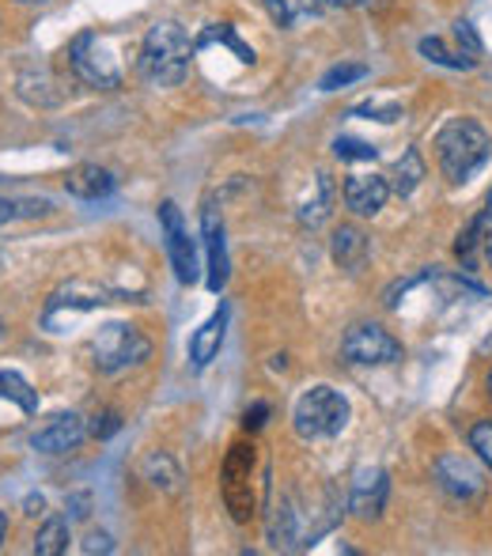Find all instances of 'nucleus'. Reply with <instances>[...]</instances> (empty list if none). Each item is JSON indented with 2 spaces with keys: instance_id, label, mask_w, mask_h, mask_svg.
Returning <instances> with one entry per match:
<instances>
[{
  "instance_id": "f257e3e1",
  "label": "nucleus",
  "mask_w": 492,
  "mask_h": 556,
  "mask_svg": "<svg viewBox=\"0 0 492 556\" xmlns=\"http://www.w3.org/2000/svg\"><path fill=\"white\" fill-rule=\"evenodd\" d=\"M492 155V137L481 122L474 117H451L440 132H436V160L447 182H470L485 160Z\"/></svg>"
},
{
  "instance_id": "f03ea898",
  "label": "nucleus",
  "mask_w": 492,
  "mask_h": 556,
  "mask_svg": "<svg viewBox=\"0 0 492 556\" xmlns=\"http://www.w3.org/2000/svg\"><path fill=\"white\" fill-rule=\"evenodd\" d=\"M193 50H198V46L190 42V35H186L175 20H163L144 35L137 68L155 88H175V84H182L186 73H190Z\"/></svg>"
},
{
  "instance_id": "7ed1b4c3",
  "label": "nucleus",
  "mask_w": 492,
  "mask_h": 556,
  "mask_svg": "<svg viewBox=\"0 0 492 556\" xmlns=\"http://www.w3.org/2000/svg\"><path fill=\"white\" fill-rule=\"evenodd\" d=\"M292 425L300 440H333L349 425V402L333 387H311L300 394L292 409Z\"/></svg>"
},
{
  "instance_id": "20e7f679",
  "label": "nucleus",
  "mask_w": 492,
  "mask_h": 556,
  "mask_svg": "<svg viewBox=\"0 0 492 556\" xmlns=\"http://www.w3.org/2000/svg\"><path fill=\"white\" fill-rule=\"evenodd\" d=\"M148 352H152L148 337L129 323H106L91 341V356H96V367L103 375H118L125 367L144 364Z\"/></svg>"
},
{
  "instance_id": "39448f33",
  "label": "nucleus",
  "mask_w": 492,
  "mask_h": 556,
  "mask_svg": "<svg viewBox=\"0 0 492 556\" xmlns=\"http://www.w3.org/2000/svg\"><path fill=\"white\" fill-rule=\"evenodd\" d=\"M68 61H73L76 76H80L84 84H91V88L111 91L122 84V65L111 50V38L96 35V30H84V35L73 38V46H68Z\"/></svg>"
},
{
  "instance_id": "423d86ee",
  "label": "nucleus",
  "mask_w": 492,
  "mask_h": 556,
  "mask_svg": "<svg viewBox=\"0 0 492 556\" xmlns=\"http://www.w3.org/2000/svg\"><path fill=\"white\" fill-rule=\"evenodd\" d=\"M254 443H236L228 451V462H224V504H228L231 519L243 527V522L254 519Z\"/></svg>"
},
{
  "instance_id": "0eeeda50",
  "label": "nucleus",
  "mask_w": 492,
  "mask_h": 556,
  "mask_svg": "<svg viewBox=\"0 0 492 556\" xmlns=\"http://www.w3.org/2000/svg\"><path fill=\"white\" fill-rule=\"evenodd\" d=\"M341 356H345L349 364H361V367L398 364V359H402V344L382 330V326L361 323L345 333V341H341Z\"/></svg>"
},
{
  "instance_id": "6e6552de",
  "label": "nucleus",
  "mask_w": 492,
  "mask_h": 556,
  "mask_svg": "<svg viewBox=\"0 0 492 556\" xmlns=\"http://www.w3.org/2000/svg\"><path fill=\"white\" fill-rule=\"evenodd\" d=\"M160 227L167 235V254H171V265H175V277L178 285H193L201 277L198 269V247H193L190 231L182 224V213H178L175 201H163L160 205Z\"/></svg>"
},
{
  "instance_id": "1a4fd4ad",
  "label": "nucleus",
  "mask_w": 492,
  "mask_h": 556,
  "mask_svg": "<svg viewBox=\"0 0 492 556\" xmlns=\"http://www.w3.org/2000/svg\"><path fill=\"white\" fill-rule=\"evenodd\" d=\"M201 239H205V250H209V277L205 285L213 288V292H224V285H228V239H224V220L216 216V208H205V216H201Z\"/></svg>"
},
{
  "instance_id": "9d476101",
  "label": "nucleus",
  "mask_w": 492,
  "mask_h": 556,
  "mask_svg": "<svg viewBox=\"0 0 492 556\" xmlns=\"http://www.w3.org/2000/svg\"><path fill=\"white\" fill-rule=\"evenodd\" d=\"M436 481H440V489L455 500H478L481 492H485L481 473L466 458H458V454H443V458L436 462Z\"/></svg>"
},
{
  "instance_id": "9b49d317",
  "label": "nucleus",
  "mask_w": 492,
  "mask_h": 556,
  "mask_svg": "<svg viewBox=\"0 0 492 556\" xmlns=\"http://www.w3.org/2000/svg\"><path fill=\"white\" fill-rule=\"evenodd\" d=\"M390 496V481L382 469H361L353 481V492H349V511L356 519H379L382 507H387Z\"/></svg>"
},
{
  "instance_id": "f8f14e48",
  "label": "nucleus",
  "mask_w": 492,
  "mask_h": 556,
  "mask_svg": "<svg viewBox=\"0 0 492 556\" xmlns=\"http://www.w3.org/2000/svg\"><path fill=\"white\" fill-rule=\"evenodd\" d=\"M80 440H84V420L76 413H58L50 425L30 435V446L42 454H65L73 446H80Z\"/></svg>"
},
{
  "instance_id": "ddd939ff",
  "label": "nucleus",
  "mask_w": 492,
  "mask_h": 556,
  "mask_svg": "<svg viewBox=\"0 0 492 556\" xmlns=\"http://www.w3.org/2000/svg\"><path fill=\"white\" fill-rule=\"evenodd\" d=\"M390 201V182L382 175H353L345 178V205L356 216H375Z\"/></svg>"
},
{
  "instance_id": "4468645a",
  "label": "nucleus",
  "mask_w": 492,
  "mask_h": 556,
  "mask_svg": "<svg viewBox=\"0 0 492 556\" xmlns=\"http://www.w3.org/2000/svg\"><path fill=\"white\" fill-rule=\"evenodd\" d=\"M114 186H118V178H114L106 167H99V163H80V167H73V170H68V178H65V190L73 193V198H80V201L111 198Z\"/></svg>"
},
{
  "instance_id": "2eb2a0df",
  "label": "nucleus",
  "mask_w": 492,
  "mask_h": 556,
  "mask_svg": "<svg viewBox=\"0 0 492 556\" xmlns=\"http://www.w3.org/2000/svg\"><path fill=\"white\" fill-rule=\"evenodd\" d=\"M368 235L361 231V227L353 224H341L338 231H333V242H330V254L333 262H338V269L345 273H361L364 262H368Z\"/></svg>"
},
{
  "instance_id": "dca6fc26",
  "label": "nucleus",
  "mask_w": 492,
  "mask_h": 556,
  "mask_svg": "<svg viewBox=\"0 0 492 556\" xmlns=\"http://www.w3.org/2000/svg\"><path fill=\"white\" fill-rule=\"evenodd\" d=\"M224 330H228V307L220 303V307H216V315L209 318V323L190 337V359H193V367H209V364H213L216 352H220V344H224Z\"/></svg>"
},
{
  "instance_id": "f3484780",
  "label": "nucleus",
  "mask_w": 492,
  "mask_h": 556,
  "mask_svg": "<svg viewBox=\"0 0 492 556\" xmlns=\"http://www.w3.org/2000/svg\"><path fill=\"white\" fill-rule=\"evenodd\" d=\"M265 4L277 27H295V23L323 15V0H265Z\"/></svg>"
},
{
  "instance_id": "a211bd4d",
  "label": "nucleus",
  "mask_w": 492,
  "mask_h": 556,
  "mask_svg": "<svg viewBox=\"0 0 492 556\" xmlns=\"http://www.w3.org/2000/svg\"><path fill=\"white\" fill-rule=\"evenodd\" d=\"M390 178H394V182H390V193H398V198H409V193L417 190L420 178H425V160L417 155V148H409V152L394 163V175Z\"/></svg>"
},
{
  "instance_id": "6ab92c4d",
  "label": "nucleus",
  "mask_w": 492,
  "mask_h": 556,
  "mask_svg": "<svg viewBox=\"0 0 492 556\" xmlns=\"http://www.w3.org/2000/svg\"><path fill=\"white\" fill-rule=\"evenodd\" d=\"M330 205H333V182L330 175H315V198H307L300 205V224L307 227H318L330 216Z\"/></svg>"
},
{
  "instance_id": "aec40b11",
  "label": "nucleus",
  "mask_w": 492,
  "mask_h": 556,
  "mask_svg": "<svg viewBox=\"0 0 492 556\" xmlns=\"http://www.w3.org/2000/svg\"><path fill=\"white\" fill-rule=\"evenodd\" d=\"M144 477L163 492H182V469L175 466L171 454H148L144 458Z\"/></svg>"
},
{
  "instance_id": "412c9836",
  "label": "nucleus",
  "mask_w": 492,
  "mask_h": 556,
  "mask_svg": "<svg viewBox=\"0 0 492 556\" xmlns=\"http://www.w3.org/2000/svg\"><path fill=\"white\" fill-rule=\"evenodd\" d=\"M213 42H224L231 53H236L239 61H243V65H254V61H257V58H254V50L239 42V35L228 27V23H213V27H205V30L198 35V42H193V46H198V50H205V46H213Z\"/></svg>"
},
{
  "instance_id": "4be33fe9",
  "label": "nucleus",
  "mask_w": 492,
  "mask_h": 556,
  "mask_svg": "<svg viewBox=\"0 0 492 556\" xmlns=\"http://www.w3.org/2000/svg\"><path fill=\"white\" fill-rule=\"evenodd\" d=\"M0 397H4V402H15L27 417L38 413V394L30 390V382L15 371H0Z\"/></svg>"
},
{
  "instance_id": "5701e85b",
  "label": "nucleus",
  "mask_w": 492,
  "mask_h": 556,
  "mask_svg": "<svg viewBox=\"0 0 492 556\" xmlns=\"http://www.w3.org/2000/svg\"><path fill=\"white\" fill-rule=\"evenodd\" d=\"M68 549V522L65 519H50L35 538V553L38 556H58Z\"/></svg>"
},
{
  "instance_id": "b1692460",
  "label": "nucleus",
  "mask_w": 492,
  "mask_h": 556,
  "mask_svg": "<svg viewBox=\"0 0 492 556\" xmlns=\"http://www.w3.org/2000/svg\"><path fill=\"white\" fill-rule=\"evenodd\" d=\"M420 58H428L432 65H443V68H474L470 53H451L440 38H420Z\"/></svg>"
},
{
  "instance_id": "393cba45",
  "label": "nucleus",
  "mask_w": 492,
  "mask_h": 556,
  "mask_svg": "<svg viewBox=\"0 0 492 556\" xmlns=\"http://www.w3.org/2000/svg\"><path fill=\"white\" fill-rule=\"evenodd\" d=\"M364 76H368V65H333L330 73L323 76V84H318V88L338 91V88H349V84L364 80Z\"/></svg>"
},
{
  "instance_id": "a878e982",
  "label": "nucleus",
  "mask_w": 492,
  "mask_h": 556,
  "mask_svg": "<svg viewBox=\"0 0 492 556\" xmlns=\"http://www.w3.org/2000/svg\"><path fill=\"white\" fill-rule=\"evenodd\" d=\"M333 155H338L341 163H368L375 160V148L368 144V140H356V137H338L333 140Z\"/></svg>"
},
{
  "instance_id": "bb28decb",
  "label": "nucleus",
  "mask_w": 492,
  "mask_h": 556,
  "mask_svg": "<svg viewBox=\"0 0 492 556\" xmlns=\"http://www.w3.org/2000/svg\"><path fill=\"white\" fill-rule=\"evenodd\" d=\"M470 451H478V458L492 469V420H478L470 428Z\"/></svg>"
},
{
  "instance_id": "cd10ccee",
  "label": "nucleus",
  "mask_w": 492,
  "mask_h": 556,
  "mask_svg": "<svg viewBox=\"0 0 492 556\" xmlns=\"http://www.w3.org/2000/svg\"><path fill=\"white\" fill-rule=\"evenodd\" d=\"M481 231H485V216H478V220H474L470 227H466L463 235H458V242H455V254H458V257H470V250L478 247Z\"/></svg>"
},
{
  "instance_id": "c85d7f7f",
  "label": "nucleus",
  "mask_w": 492,
  "mask_h": 556,
  "mask_svg": "<svg viewBox=\"0 0 492 556\" xmlns=\"http://www.w3.org/2000/svg\"><path fill=\"white\" fill-rule=\"evenodd\" d=\"M118 428H122L118 413H99L96 425H91V435H96V440H111V435H118Z\"/></svg>"
},
{
  "instance_id": "c756f323",
  "label": "nucleus",
  "mask_w": 492,
  "mask_h": 556,
  "mask_svg": "<svg viewBox=\"0 0 492 556\" xmlns=\"http://www.w3.org/2000/svg\"><path fill=\"white\" fill-rule=\"evenodd\" d=\"M356 114H368L375 122H398V117H402V111H398L394 103H364V106H356Z\"/></svg>"
},
{
  "instance_id": "7c9ffc66",
  "label": "nucleus",
  "mask_w": 492,
  "mask_h": 556,
  "mask_svg": "<svg viewBox=\"0 0 492 556\" xmlns=\"http://www.w3.org/2000/svg\"><path fill=\"white\" fill-rule=\"evenodd\" d=\"M265 420H269V405H265V402H254L243 413V428H247V432H257V428H262Z\"/></svg>"
},
{
  "instance_id": "2f4dec72",
  "label": "nucleus",
  "mask_w": 492,
  "mask_h": 556,
  "mask_svg": "<svg viewBox=\"0 0 492 556\" xmlns=\"http://www.w3.org/2000/svg\"><path fill=\"white\" fill-rule=\"evenodd\" d=\"M455 38L466 46V53H470V58H478V53H481V42H478V35H474L470 23H455Z\"/></svg>"
},
{
  "instance_id": "473e14b6",
  "label": "nucleus",
  "mask_w": 492,
  "mask_h": 556,
  "mask_svg": "<svg viewBox=\"0 0 492 556\" xmlns=\"http://www.w3.org/2000/svg\"><path fill=\"white\" fill-rule=\"evenodd\" d=\"M84 553H114V545H111V538H106V534H88Z\"/></svg>"
},
{
  "instance_id": "72a5a7b5",
  "label": "nucleus",
  "mask_w": 492,
  "mask_h": 556,
  "mask_svg": "<svg viewBox=\"0 0 492 556\" xmlns=\"http://www.w3.org/2000/svg\"><path fill=\"white\" fill-rule=\"evenodd\" d=\"M15 216H20V208H15L12 201H4V198H0V227H4L8 220H15Z\"/></svg>"
},
{
  "instance_id": "f704fd0d",
  "label": "nucleus",
  "mask_w": 492,
  "mask_h": 556,
  "mask_svg": "<svg viewBox=\"0 0 492 556\" xmlns=\"http://www.w3.org/2000/svg\"><path fill=\"white\" fill-rule=\"evenodd\" d=\"M323 4H333V8H356V4H364V0H323Z\"/></svg>"
},
{
  "instance_id": "c9c22d12",
  "label": "nucleus",
  "mask_w": 492,
  "mask_h": 556,
  "mask_svg": "<svg viewBox=\"0 0 492 556\" xmlns=\"http://www.w3.org/2000/svg\"><path fill=\"white\" fill-rule=\"evenodd\" d=\"M27 507H30V515H38V511H42V496H38V500L30 496V500H27Z\"/></svg>"
},
{
  "instance_id": "e433bc0d",
  "label": "nucleus",
  "mask_w": 492,
  "mask_h": 556,
  "mask_svg": "<svg viewBox=\"0 0 492 556\" xmlns=\"http://www.w3.org/2000/svg\"><path fill=\"white\" fill-rule=\"evenodd\" d=\"M4 538H8V515L0 511V545H4Z\"/></svg>"
},
{
  "instance_id": "4c0bfd02",
  "label": "nucleus",
  "mask_w": 492,
  "mask_h": 556,
  "mask_svg": "<svg viewBox=\"0 0 492 556\" xmlns=\"http://www.w3.org/2000/svg\"><path fill=\"white\" fill-rule=\"evenodd\" d=\"M485 250H489V262H492V235H489V242H485Z\"/></svg>"
},
{
  "instance_id": "58836bf2",
  "label": "nucleus",
  "mask_w": 492,
  "mask_h": 556,
  "mask_svg": "<svg viewBox=\"0 0 492 556\" xmlns=\"http://www.w3.org/2000/svg\"><path fill=\"white\" fill-rule=\"evenodd\" d=\"M20 4H46V0H20Z\"/></svg>"
},
{
  "instance_id": "ea45409f",
  "label": "nucleus",
  "mask_w": 492,
  "mask_h": 556,
  "mask_svg": "<svg viewBox=\"0 0 492 556\" xmlns=\"http://www.w3.org/2000/svg\"><path fill=\"white\" fill-rule=\"evenodd\" d=\"M489 220H492V193H489Z\"/></svg>"
},
{
  "instance_id": "a19ab883",
  "label": "nucleus",
  "mask_w": 492,
  "mask_h": 556,
  "mask_svg": "<svg viewBox=\"0 0 492 556\" xmlns=\"http://www.w3.org/2000/svg\"><path fill=\"white\" fill-rule=\"evenodd\" d=\"M489 394H492V375H489Z\"/></svg>"
},
{
  "instance_id": "79ce46f5",
  "label": "nucleus",
  "mask_w": 492,
  "mask_h": 556,
  "mask_svg": "<svg viewBox=\"0 0 492 556\" xmlns=\"http://www.w3.org/2000/svg\"><path fill=\"white\" fill-rule=\"evenodd\" d=\"M0 333H4V330H0Z\"/></svg>"
}]
</instances>
